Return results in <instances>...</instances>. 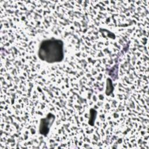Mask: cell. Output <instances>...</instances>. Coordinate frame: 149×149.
I'll list each match as a JSON object with an SVG mask.
<instances>
[{
  "label": "cell",
  "mask_w": 149,
  "mask_h": 149,
  "mask_svg": "<svg viewBox=\"0 0 149 149\" xmlns=\"http://www.w3.org/2000/svg\"><path fill=\"white\" fill-rule=\"evenodd\" d=\"M38 56L41 60L47 63L61 62L64 58L63 42L55 38L43 40L40 44Z\"/></svg>",
  "instance_id": "6da1fadb"
},
{
  "label": "cell",
  "mask_w": 149,
  "mask_h": 149,
  "mask_svg": "<svg viewBox=\"0 0 149 149\" xmlns=\"http://www.w3.org/2000/svg\"><path fill=\"white\" fill-rule=\"evenodd\" d=\"M55 119V115L52 113H48L47 115L40 120L39 126V133L44 136H47L50 129Z\"/></svg>",
  "instance_id": "7a4b0ae2"
},
{
  "label": "cell",
  "mask_w": 149,
  "mask_h": 149,
  "mask_svg": "<svg viewBox=\"0 0 149 149\" xmlns=\"http://www.w3.org/2000/svg\"><path fill=\"white\" fill-rule=\"evenodd\" d=\"M97 112L93 108L90 109V116H89V120L88 123L91 126H94L95 119L97 118Z\"/></svg>",
  "instance_id": "3957f363"
},
{
  "label": "cell",
  "mask_w": 149,
  "mask_h": 149,
  "mask_svg": "<svg viewBox=\"0 0 149 149\" xmlns=\"http://www.w3.org/2000/svg\"><path fill=\"white\" fill-rule=\"evenodd\" d=\"M113 91V87L112 85V80L111 79L108 78L107 79V87H106V90H105V94L107 95H109L112 94V93Z\"/></svg>",
  "instance_id": "277c9868"
}]
</instances>
